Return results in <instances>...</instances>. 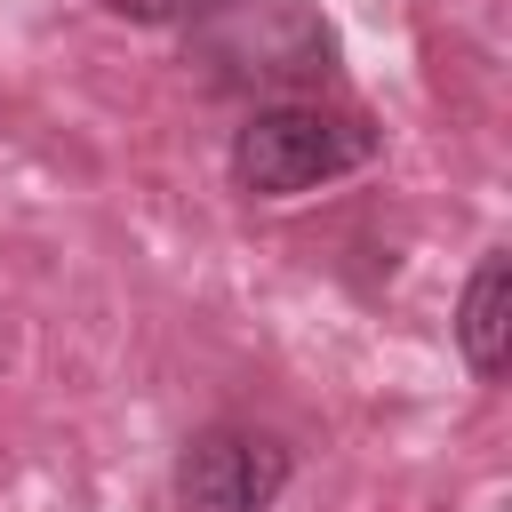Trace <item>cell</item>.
Here are the masks:
<instances>
[{"label": "cell", "mask_w": 512, "mask_h": 512, "mask_svg": "<svg viewBox=\"0 0 512 512\" xmlns=\"http://www.w3.org/2000/svg\"><path fill=\"white\" fill-rule=\"evenodd\" d=\"M360 160H376V128L360 112H328V104H264L232 136V176L256 200L312 192L328 176H352Z\"/></svg>", "instance_id": "6da1fadb"}, {"label": "cell", "mask_w": 512, "mask_h": 512, "mask_svg": "<svg viewBox=\"0 0 512 512\" xmlns=\"http://www.w3.org/2000/svg\"><path fill=\"white\" fill-rule=\"evenodd\" d=\"M280 488H288V448L272 432H248V424L200 432L176 464V504L184 512H272Z\"/></svg>", "instance_id": "7a4b0ae2"}, {"label": "cell", "mask_w": 512, "mask_h": 512, "mask_svg": "<svg viewBox=\"0 0 512 512\" xmlns=\"http://www.w3.org/2000/svg\"><path fill=\"white\" fill-rule=\"evenodd\" d=\"M504 304H512V264L504 256H488L480 272H472V288H464V312H456V344H464V360L480 368V376H504Z\"/></svg>", "instance_id": "3957f363"}, {"label": "cell", "mask_w": 512, "mask_h": 512, "mask_svg": "<svg viewBox=\"0 0 512 512\" xmlns=\"http://www.w3.org/2000/svg\"><path fill=\"white\" fill-rule=\"evenodd\" d=\"M112 16H128V24H192V16H208V8H224V0H104Z\"/></svg>", "instance_id": "277c9868"}]
</instances>
